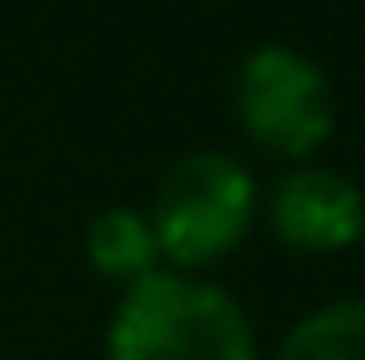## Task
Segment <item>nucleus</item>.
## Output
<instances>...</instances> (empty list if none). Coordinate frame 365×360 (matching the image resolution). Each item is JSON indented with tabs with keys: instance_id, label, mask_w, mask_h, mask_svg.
Masks as SVG:
<instances>
[{
	"instance_id": "423d86ee",
	"label": "nucleus",
	"mask_w": 365,
	"mask_h": 360,
	"mask_svg": "<svg viewBox=\"0 0 365 360\" xmlns=\"http://www.w3.org/2000/svg\"><path fill=\"white\" fill-rule=\"evenodd\" d=\"M270 360H365V297L307 313L286 329Z\"/></svg>"
},
{
	"instance_id": "f257e3e1",
	"label": "nucleus",
	"mask_w": 365,
	"mask_h": 360,
	"mask_svg": "<svg viewBox=\"0 0 365 360\" xmlns=\"http://www.w3.org/2000/svg\"><path fill=\"white\" fill-rule=\"evenodd\" d=\"M106 360H259V339L217 281L154 270L122 292L106 324Z\"/></svg>"
},
{
	"instance_id": "39448f33",
	"label": "nucleus",
	"mask_w": 365,
	"mask_h": 360,
	"mask_svg": "<svg viewBox=\"0 0 365 360\" xmlns=\"http://www.w3.org/2000/svg\"><path fill=\"white\" fill-rule=\"evenodd\" d=\"M85 254H91L96 276L111 281V287H122V292L159 270L154 228H148V217L133 212V207H106V212H96L91 228H85Z\"/></svg>"
},
{
	"instance_id": "0eeeda50",
	"label": "nucleus",
	"mask_w": 365,
	"mask_h": 360,
	"mask_svg": "<svg viewBox=\"0 0 365 360\" xmlns=\"http://www.w3.org/2000/svg\"><path fill=\"white\" fill-rule=\"evenodd\" d=\"M360 239H365V228H360Z\"/></svg>"
},
{
	"instance_id": "f03ea898",
	"label": "nucleus",
	"mask_w": 365,
	"mask_h": 360,
	"mask_svg": "<svg viewBox=\"0 0 365 360\" xmlns=\"http://www.w3.org/2000/svg\"><path fill=\"white\" fill-rule=\"evenodd\" d=\"M143 217L154 228L159 259L191 276L201 265L228 259L249 239L259 217V185L233 154L201 148V154H185L165 170L154 207Z\"/></svg>"
},
{
	"instance_id": "20e7f679",
	"label": "nucleus",
	"mask_w": 365,
	"mask_h": 360,
	"mask_svg": "<svg viewBox=\"0 0 365 360\" xmlns=\"http://www.w3.org/2000/svg\"><path fill=\"white\" fill-rule=\"evenodd\" d=\"M265 222L292 254H339L365 228V191L339 170L297 165L270 185Z\"/></svg>"
},
{
	"instance_id": "7ed1b4c3",
	"label": "nucleus",
	"mask_w": 365,
	"mask_h": 360,
	"mask_svg": "<svg viewBox=\"0 0 365 360\" xmlns=\"http://www.w3.org/2000/svg\"><path fill=\"white\" fill-rule=\"evenodd\" d=\"M233 117L255 148L292 159V165H307L334 138L339 96L312 53H302L292 43H259L238 58Z\"/></svg>"
}]
</instances>
